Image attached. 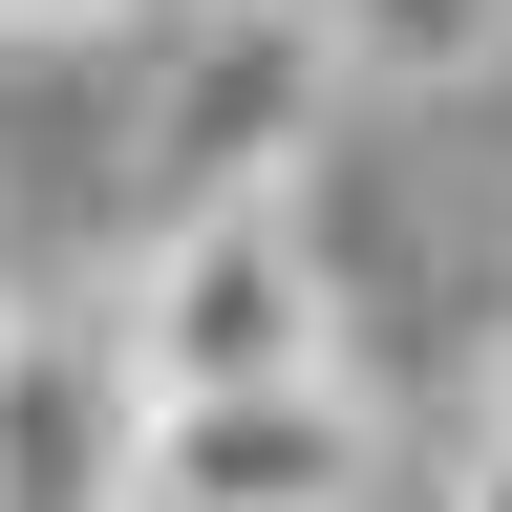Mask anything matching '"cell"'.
<instances>
[{
    "mask_svg": "<svg viewBox=\"0 0 512 512\" xmlns=\"http://www.w3.org/2000/svg\"><path fill=\"white\" fill-rule=\"evenodd\" d=\"M320 22H342L363 64H406V86H427V64H470V43H512V0H320Z\"/></svg>",
    "mask_w": 512,
    "mask_h": 512,
    "instance_id": "5",
    "label": "cell"
},
{
    "mask_svg": "<svg viewBox=\"0 0 512 512\" xmlns=\"http://www.w3.org/2000/svg\"><path fill=\"white\" fill-rule=\"evenodd\" d=\"M320 86H342V22L320 0H192L150 64V128H128V214H235V192H299Z\"/></svg>",
    "mask_w": 512,
    "mask_h": 512,
    "instance_id": "2",
    "label": "cell"
},
{
    "mask_svg": "<svg viewBox=\"0 0 512 512\" xmlns=\"http://www.w3.org/2000/svg\"><path fill=\"white\" fill-rule=\"evenodd\" d=\"M128 470H150L128 320H86V299L0 320V512H128Z\"/></svg>",
    "mask_w": 512,
    "mask_h": 512,
    "instance_id": "3",
    "label": "cell"
},
{
    "mask_svg": "<svg viewBox=\"0 0 512 512\" xmlns=\"http://www.w3.org/2000/svg\"><path fill=\"white\" fill-rule=\"evenodd\" d=\"M128 384L150 406H214V384H299L342 363V278H320L299 192H235V214H150V256H128Z\"/></svg>",
    "mask_w": 512,
    "mask_h": 512,
    "instance_id": "1",
    "label": "cell"
},
{
    "mask_svg": "<svg viewBox=\"0 0 512 512\" xmlns=\"http://www.w3.org/2000/svg\"><path fill=\"white\" fill-rule=\"evenodd\" d=\"M128 512H363V406H342V363L214 384V406H150Z\"/></svg>",
    "mask_w": 512,
    "mask_h": 512,
    "instance_id": "4",
    "label": "cell"
}]
</instances>
